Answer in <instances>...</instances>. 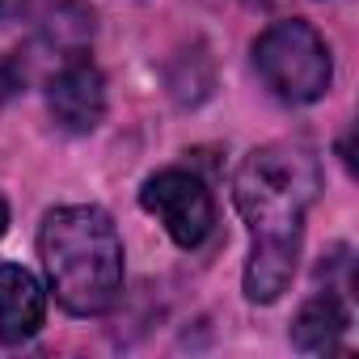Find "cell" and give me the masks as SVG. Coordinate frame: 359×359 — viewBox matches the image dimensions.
<instances>
[{"mask_svg":"<svg viewBox=\"0 0 359 359\" xmlns=\"http://www.w3.org/2000/svg\"><path fill=\"white\" fill-rule=\"evenodd\" d=\"M5 229H9V203L0 199V237H5Z\"/></svg>","mask_w":359,"mask_h":359,"instance_id":"8","label":"cell"},{"mask_svg":"<svg viewBox=\"0 0 359 359\" xmlns=\"http://www.w3.org/2000/svg\"><path fill=\"white\" fill-rule=\"evenodd\" d=\"M317 191H321L317 161L309 148L296 144L254 148L233 177V199L254 233V245L300 250V229Z\"/></svg>","mask_w":359,"mask_h":359,"instance_id":"2","label":"cell"},{"mask_svg":"<svg viewBox=\"0 0 359 359\" xmlns=\"http://www.w3.org/2000/svg\"><path fill=\"white\" fill-rule=\"evenodd\" d=\"M47 102H51V114L64 131L72 135H85L102 123L106 114V85H102V72L85 60H68L55 76H51V89H47Z\"/></svg>","mask_w":359,"mask_h":359,"instance_id":"5","label":"cell"},{"mask_svg":"<svg viewBox=\"0 0 359 359\" xmlns=\"http://www.w3.org/2000/svg\"><path fill=\"white\" fill-rule=\"evenodd\" d=\"M55 300L76 317L114 309L123 292V241L102 208H55L39 233Z\"/></svg>","mask_w":359,"mask_h":359,"instance_id":"1","label":"cell"},{"mask_svg":"<svg viewBox=\"0 0 359 359\" xmlns=\"http://www.w3.org/2000/svg\"><path fill=\"white\" fill-rule=\"evenodd\" d=\"M140 208L152 212L182 250H199L212 237V224H216L212 191L203 187V177H195L187 169L152 173L144 182V191H140Z\"/></svg>","mask_w":359,"mask_h":359,"instance_id":"4","label":"cell"},{"mask_svg":"<svg viewBox=\"0 0 359 359\" xmlns=\"http://www.w3.org/2000/svg\"><path fill=\"white\" fill-rule=\"evenodd\" d=\"M250 5H279V0H250Z\"/></svg>","mask_w":359,"mask_h":359,"instance_id":"9","label":"cell"},{"mask_svg":"<svg viewBox=\"0 0 359 359\" xmlns=\"http://www.w3.org/2000/svg\"><path fill=\"white\" fill-rule=\"evenodd\" d=\"M47 313L43 287L26 266H0V342L18 346L39 334Z\"/></svg>","mask_w":359,"mask_h":359,"instance_id":"6","label":"cell"},{"mask_svg":"<svg viewBox=\"0 0 359 359\" xmlns=\"http://www.w3.org/2000/svg\"><path fill=\"white\" fill-rule=\"evenodd\" d=\"M5 9H9V0H0V13H5Z\"/></svg>","mask_w":359,"mask_h":359,"instance_id":"10","label":"cell"},{"mask_svg":"<svg viewBox=\"0 0 359 359\" xmlns=\"http://www.w3.org/2000/svg\"><path fill=\"white\" fill-rule=\"evenodd\" d=\"M254 64H258L262 81L275 89V97H283L292 106L325 97L330 76H334L325 39L300 18L266 26L254 43Z\"/></svg>","mask_w":359,"mask_h":359,"instance_id":"3","label":"cell"},{"mask_svg":"<svg viewBox=\"0 0 359 359\" xmlns=\"http://www.w3.org/2000/svg\"><path fill=\"white\" fill-rule=\"evenodd\" d=\"M346 325H351L346 304H342L334 292H321V296H313V300L296 313V321H292V342H296L300 351H309V355H321V351H334V346L342 342Z\"/></svg>","mask_w":359,"mask_h":359,"instance_id":"7","label":"cell"}]
</instances>
